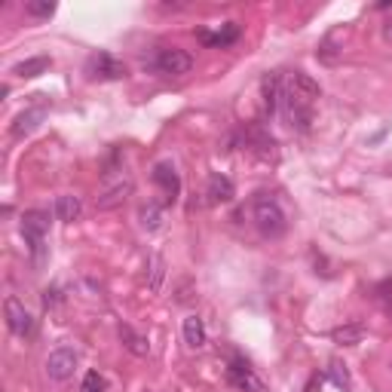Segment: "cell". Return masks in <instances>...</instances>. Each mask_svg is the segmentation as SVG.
Segmentation results:
<instances>
[{"mask_svg":"<svg viewBox=\"0 0 392 392\" xmlns=\"http://www.w3.org/2000/svg\"><path fill=\"white\" fill-rule=\"evenodd\" d=\"M291 86H295L304 98H310V102H313V98H319V95H322V86L310 77V74H304V71H295V77H291Z\"/></svg>","mask_w":392,"mask_h":392,"instance_id":"obj_19","label":"cell"},{"mask_svg":"<svg viewBox=\"0 0 392 392\" xmlns=\"http://www.w3.org/2000/svg\"><path fill=\"white\" fill-rule=\"evenodd\" d=\"M120 340H123V346H126L132 356H147V353H150L147 337L138 334V331L129 328V325H120Z\"/></svg>","mask_w":392,"mask_h":392,"instance_id":"obj_14","label":"cell"},{"mask_svg":"<svg viewBox=\"0 0 392 392\" xmlns=\"http://www.w3.org/2000/svg\"><path fill=\"white\" fill-rule=\"evenodd\" d=\"M190 68H194V55L178 46L160 49V55H156V71L169 74V77H184V74H190Z\"/></svg>","mask_w":392,"mask_h":392,"instance_id":"obj_4","label":"cell"},{"mask_svg":"<svg viewBox=\"0 0 392 392\" xmlns=\"http://www.w3.org/2000/svg\"><path fill=\"white\" fill-rule=\"evenodd\" d=\"M43 116H46V107H28V111H22L19 116H15L10 135H13V138L31 135V132H34V129L40 126V123H43Z\"/></svg>","mask_w":392,"mask_h":392,"instance_id":"obj_11","label":"cell"},{"mask_svg":"<svg viewBox=\"0 0 392 392\" xmlns=\"http://www.w3.org/2000/svg\"><path fill=\"white\" fill-rule=\"evenodd\" d=\"M132 190H135V181H132V178L116 181V184H111V187L102 190V196L95 199V208H98V212H111V208H116V205L126 203V199L132 196Z\"/></svg>","mask_w":392,"mask_h":392,"instance_id":"obj_8","label":"cell"},{"mask_svg":"<svg viewBox=\"0 0 392 392\" xmlns=\"http://www.w3.org/2000/svg\"><path fill=\"white\" fill-rule=\"evenodd\" d=\"M46 230H49V215L46 212H37V208H31V212L22 215V236H25V243H28V248H31V255H34L37 264H43Z\"/></svg>","mask_w":392,"mask_h":392,"instance_id":"obj_2","label":"cell"},{"mask_svg":"<svg viewBox=\"0 0 392 392\" xmlns=\"http://www.w3.org/2000/svg\"><path fill=\"white\" fill-rule=\"evenodd\" d=\"M74 368H77V353L68 346H58L49 353L46 358V374H49V380H55V383H65V380H71L74 377Z\"/></svg>","mask_w":392,"mask_h":392,"instance_id":"obj_6","label":"cell"},{"mask_svg":"<svg viewBox=\"0 0 392 392\" xmlns=\"http://www.w3.org/2000/svg\"><path fill=\"white\" fill-rule=\"evenodd\" d=\"M4 316H6V328H10L15 337H28L31 331H34V316L25 310V304L19 297H6Z\"/></svg>","mask_w":392,"mask_h":392,"instance_id":"obj_5","label":"cell"},{"mask_svg":"<svg viewBox=\"0 0 392 392\" xmlns=\"http://www.w3.org/2000/svg\"><path fill=\"white\" fill-rule=\"evenodd\" d=\"M227 380H230V386H236V389H243V392H266L264 380L257 377V374H255L252 368H248L245 358H239V356H233V358H230Z\"/></svg>","mask_w":392,"mask_h":392,"instance_id":"obj_3","label":"cell"},{"mask_svg":"<svg viewBox=\"0 0 392 392\" xmlns=\"http://www.w3.org/2000/svg\"><path fill=\"white\" fill-rule=\"evenodd\" d=\"M261 89H264V107H266V114H276L279 111V102H282V77H279V74H266L264 83H261Z\"/></svg>","mask_w":392,"mask_h":392,"instance_id":"obj_13","label":"cell"},{"mask_svg":"<svg viewBox=\"0 0 392 392\" xmlns=\"http://www.w3.org/2000/svg\"><path fill=\"white\" fill-rule=\"evenodd\" d=\"M86 71L93 74V77H98V80H120V77H126V65L116 62V58L107 55V53H98V55L89 58Z\"/></svg>","mask_w":392,"mask_h":392,"instance_id":"obj_9","label":"cell"},{"mask_svg":"<svg viewBox=\"0 0 392 392\" xmlns=\"http://www.w3.org/2000/svg\"><path fill=\"white\" fill-rule=\"evenodd\" d=\"M163 279H165V261H163V255H154V257H150V279H147V288L156 295V291L163 288Z\"/></svg>","mask_w":392,"mask_h":392,"instance_id":"obj_21","label":"cell"},{"mask_svg":"<svg viewBox=\"0 0 392 392\" xmlns=\"http://www.w3.org/2000/svg\"><path fill=\"white\" fill-rule=\"evenodd\" d=\"M331 337H334L337 344H344V346H356V344H362L365 328L362 325H344V328H334V334Z\"/></svg>","mask_w":392,"mask_h":392,"instance_id":"obj_20","label":"cell"},{"mask_svg":"<svg viewBox=\"0 0 392 392\" xmlns=\"http://www.w3.org/2000/svg\"><path fill=\"white\" fill-rule=\"evenodd\" d=\"M184 344L190 349H203L205 346V325L199 316H187L184 319Z\"/></svg>","mask_w":392,"mask_h":392,"instance_id":"obj_15","label":"cell"},{"mask_svg":"<svg viewBox=\"0 0 392 392\" xmlns=\"http://www.w3.org/2000/svg\"><path fill=\"white\" fill-rule=\"evenodd\" d=\"M386 34H389V37H392V25H389V28H386Z\"/></svg>","mask_w":392,"mask_h":392,"instance_id":"obj_26","label":"cell"},{"mask_svg":"<svg viewBox=\"0 0 392 392\" xmlns=\"http://www.w3.org/2000/svg\"><path fill=\"white\" fill-rule=\"evenodd\" d=\"M199 40H203V43H212V46H230V43H236V40H239V25H236V22L224 25V28L218 31V34H208V31H199Z\"/></svg>","mask_w":392,"mask_h":392,"instance_id":"obj_16","label":"cell"},{"mask_svg":"<svg viewBox=\"0 0 392 392\" xmlns=\"http://www.w3.org/2000/svg\"><path fill=\"white\" fill-rule=\"evenodd\" d=\"M154 181L163 187L165 194V203H175L181 194V178H178V169H175L172 160H160L154 165Z\"/></svg>","mask_w":392,"mask_h":392,"instance_id":"obj_7","label":"cell"},{"mask_svg":"<svg viewBox=\"0 0 392 392\" xmlns=\"http://www.w3.org/2000/svg\"><path fill=\"white\" fill-rule=\"evenodd\" d=\"M49 65H53V58L46 55H37V58H25L13 68V74H19V77H40L43 71H49Z\"/></svg>","mask_w":392,"mask_h":392,"instance_id":"obj_17","label":"cell"},{"mask_svg":"<svg viewBox=\"0 0 392 392\" xmlns=\"http://www.w3.org/2000/svg\"><path fill=\"white\" fill-rule=\"evenodd\" d=\"M83 392H104V380L98 371H89L86 380H83Z\"/></svg>","mask_w":392,"mask_h":392,"instance_id":"obj_24","label":"cell"},{"mask_svg":"<svg viewBox=\"0 0 392 392\" xmlns=\"http://www.w3.org/2000/svg\"><path fill=\"white\" fill-rule=\"evenodd\" d=\"M138 221H141V227H144L147 233H156L163 227V208L156 203H144L141 205V212H138Z\"/></svg>","mask_w":392,"mask_h":392,"instance_id":"obj_18","label":"cell"},{"mask_svg":"<svg viewBox=\"0 0 392 392\" xmlns=\"http://www.w3.org/2000/svg\"><path fill=\"white\" fill-rule=\"evenodd\" d=\"M319 389H322V377L316 374V377H310V383H306V389H304V392H319Z\"/></svg>","mask_w":392,"mask_h":392,"instance_id":"obj_25","label":"cell"},{"mask_svg":"<svg viewBox=\"0 0 392 392\" xmlns=\"http://www.w3.org/2000/svg\"><path fill=\"white\" fill-rule=\"evenodd\" d=\"M255 224H257V230H261L266 239H279L282 233L288 230V218H285V212H282L276 196L261 194L255 199Z\"/></svg>","mask_w":392,"mask_h":392,"instance_id":"obj_1","label":"cell"},{"mask_svg":"<svg viewBox=\"0 0 392 392\" xmlns=\"http://www.w3.org/2000/svg\"><path fill=\"white\" fill-rule=\"evenodd\" d=\"M25 13L34 15V19H49V15L55 13V4L53 0H28V4H25Z\"/></svg>","mask_w":392,"mask_h":392,"instance_id":"obj_22","label":"cell"},{"mask_svg":"<svg viewBox=\"0 0 392 392\" xmlns=\"http://www.w3.org/2000/svg\"><path fill=\"white\" fill-rule=\"evenodd\" d=\"M236 196V187H233V181L227 178V175L215 172L208 175V184H205V199L212 205H221V203H230V199Z\"/></svg>","mask_w":392,"mask_h":392,"instance_id":"obj_10","label":"cell"},{"mask_svg":"<svg viewBox=\"0 0 392 392\" xmlns=\"http://www.w3.org/2000/svg\"><path fill=\"white\" fill-rule=\"evenodd\" d=\"M328 377L334 380V386H340V389H349V386H353V377H349L346 365H340V362H331V368H328Z\"/></svg>","mask_w":392,"mask_h":392,"instance_id":"obj_23","label":"cell"},{"mask_svg":"<svg viewBox=\"0 0 392 392\" xmlns=\"http://www.w3.org/2000/svg\"><path fill=\"white\" fill-rule=\"evenodd\" d=\"M80 196H74V194H62V196H55V203H53V212H55V218L62 221V224H71V221H77L80 218Z\"/></svg>","mask_w":392,"mask_h":392,"instance_id":"obj_12","label":"cell"}]
</instances>
